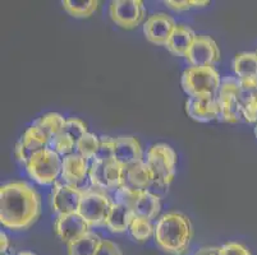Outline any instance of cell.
<instances>
[{"instance_id":"d6a6232c","label":"cell","mask_w":257,"mask_h":255,"mask_svg":"<svg viewBox=\"0 0 257 255\" xmlns=\"http://www.w3.org/2000/svg\"><path fill=\"white\" fill-rule=\"evenodd\" d=\"M218 255H251V251L239 242H228L219 247Z\"/></svg>"},{"instance_id":"ee69618b","label":"cell","mask_w":257,"mask_h":255,"mask_svg":"<svg viewBox=\"0 0 257 255\" xmlns=\"http://www.w3.org/2000/svg\"><path fill=\"white\" fill-rule=\"evenodd\" d=\"M256 55H257V51H256Z\"/></svg>"},{"instance_id":"9c48e42d","label":"cell","mask_w":257,"mask_h":255,"mask_svg":"<svg viewBox=\"0 0 257 255\" xmlns=\"http://www.w3.org/2000/svg\"><path fill=\"white\" fill-rule=\"evenodd\" d=\"M83 193L85 190L78 186L68 185V184L58 180L54 184V189L51 191V209L57 213V216L78 213Z\"/></svg>"},{"instance_id":"6da1fadb","label":"cell","mask_w":257,"mask_h":255,"mask_svg":"<svg viewBox=\"0 0 257 255\" xmlns=\"http://www.w3.org/2000/svg\"><path fill=\"white\" fill-rule=\"evenodd\" d=\"M41 213V199L34 186L25 181H13L0 188V222L13 231H25L34 226Z\"/></svg>"},{"instance_id":"9a60e30c","label":"cell","mask_w":257,"mask_h":255,"mask_svg":"<svg viewBox=\"0 0 257 255\" xmlns=\"http://www.w3.org/2000/svg\"><path fill=\"white\" fill-rule=\"evenodd\" d=\"M114 160L124 167L142 162L144 154H142V147L139 139L132 135H120L115 138Z\"/></svg>"},{"instance_id":"5b68a950","label":"cell","mask_w":257,"mask_h":255,"mask_svg":"<svg viewBox=\"0 0 257 255\" xmlns=\"http://www.w3.org/2000/svg\"><path fill=\"white\" fill-rule=\"evenodd\" d=\"M240 82L237 77H226L221 79L216 102L219 107L218 120L223 123H239L243 120L242 107H240L238 97H239Z\"/></svg>"},{"instance_id":"8992f818","label":"cell","mask_w":257,"mask_h":255,"mask_svg":"<svg viewBox=\"0 0 257 255\" xmlns=\"http://www.w3.org/2000/svg\"><path fill=\"white\" fill-rule=\"evenodd\" d=\"M145 162L153 172L154 179L170 185L175 175L177 154L169 144L158 143L151 146Z\"/></svg>"},{"instance_id":"1f68e13d","label":"cell","mask_w":257,"mask_h":255,"mask_svg":"<svg viewBox=\"0 0 257 255\" xmlns=\"http://www.w3.org/2000/svg\"><path fill=\"white\" fill-rule=\"evenodd\" d=\"M63 132L65 134H68L72 139L74 140V143H78V140L83 137L87 132V126L86 124L83 123L81 119L77 118H69L65 119V124H64V129Z\"/></svg>"},{"instance_id":"f1b7e54d","label":"cell","mask_w":257,"mask_h":255,"mask_svg":"<svg viewBox=\"0 0 257 255\" xmlns=\"http://www.w3.org/2000/svg\"><path fill=\"white\" fill-rule=\"evenodd\" d=\"M48 148L53 149L54 152H57L60 157H65L68 154L74 153V148H76V143L74 140L69 137L68 134H65L64 132L59 133L58 135H55L54 138H51L50 142H49Z\"/></svg>"},{"instance_id":"7402d4cb","label":"cell","mask_w":257,"mask_h":255,"mask_svg":"<svg viewBox=\"0 0 257 255\" xmlns=\"http://www.w3.org/2000/svg\"><path fill=\"white\" fill-rule=\"evenodd\" d=\"M101 241L102 238L99 235L88 231L82 237L67 245L68 255H95Z\"/></svg>"},{"instance_id":"d6986e66","label":"cell","mask_w":257,"mask_h":255,"mask_svg":"<svg viewBox=\"0 0 257 255\" xmlns=\"http://www.w3.org/2000/svg\"><path fill=\"white\" fill-rule=\"evenodd\" d=\"M153 180V172H151V170L149 168V166L146 165L145 161L125 167L124 184L131 186V188L145 191L149 188Z\"/></svg>"},{"instance_id":"83f0119b","label":"cell","mask_w":257,"mask_h":255,"mask_svg":"<svg viewBox=\"0 0 257 255\" xmlns=\"http://www.w3.org/2000/svg\"><path fill=\"white\" fill-rule=\"evenodd\" d=\"M100 144V137L93 133H86L76 146V151L79 156H82L87 161H92L96 156L97 148Z\"/></svg>"},{"instance_id":"74e56055","label":"cell","mask_w":257,"mask_h":255,"mask_svg":"<svg viewBox=\"0 0 257 255\" xmlns=\"http://www.w3.org/2000/svg\"><path fill=\"white\" fill-rule=\"evenodd\" d=\"M218 250L219 247H202L195 255H218Z\"/></svg>"},{"instance_id":"8d00e7d4","label":"cell","mask_w":257,"mask_h":255,"mask_svg":"<svg viewBox=\"0 0 257 255\" xmlns=\"http://www.w3.org/2000/svg\"><path fill=\"white\" fill-rule=\"evenodd\" d=\"M9 247V238L8 236L6 235V232H0V250H2V255L7 254Z\"/></svg>"},{"instance_id":"8fae6325","label":"cell","mask_w":257,"mask_h":255,"mask_svg":"<svg viewBox=\"0 0 257 255\" xmlns=\"http://www.w3.org/2000/svg\"><path fill=\"white\" fill-rule=\"evenodd\" d=\"M177 23L167 13H155L147 18L144 25V34L146 39L155 45L167 46Z\"/></svg>"},{"instance_id":"ab89813d","label":"cell","mask_w":257,"mask_h":255,"mask_svg":"<svg viewBox=\"0 0 257 255\" xmlns=\"http://www.w3.org/2000/svg\"><path fill=\"white\" fill-rule=\"evenodd\" d=\"M17 255H36V254H34V252H31V251H21V252H18Z\"/></svg>"},{"instance_id":"f35d334b","label":"cell","mask_w":257,"mask_h":255,"mask_svg":"<svg viewBox=\"0 0 257 255\" xmlns=\"http://www.w3.org/2000/svg\"><path fill=\"white\" fill-rule=\"evenodd\" d=\"M209 0H202V2H200V0H191V7L192 8H201V7L209 6Z\"/></svg>"},{"instance_id":"e575fe53","label":"cell","mask_w":257,"mask_h":255,"mask_svg":"<svg viewBox=\"0 0 257 255\" xmlns=\"http://www.w3.org/2000/svg\"><path fill=\"white\" fill-rule=\"evenodd\" d=\"M95 255H123L120 249L115 242L110 241V240H104L102 238L101 244H100L99 249H97Z\"/></svg>"},{"instance_id":"484cf974","label":"cell","mask_w":257,"mask_h":255,"mask_svg":"<svg viewBox=\"0 0 257 255\" xmlns=\"http://www.w3.org/2000/svg\"><path fill=\"white\" fill-rule=\"evenodd\" d=\"M141 190H136V189L131 188L128 185H121L120 188H118L116 190L113 191V195H111V199L113 203L115 204L124 205V207L130 208V209H135L136 207L137 200L140 199L141 196Z\"/></svg>"},{"instance_id":"5bb4252c","label":"cell","mask_w":257,"mask_h":255,"mask_svg":"<svg viewBox=\"0 0 257 255\" xmlns=\"http://www.w3.org/2000/svg\"><path fill=\"white\" fill-rule=\"evenodd\" d=\"M88 171H90V161L79 156L77 152L63 157L60 179L65 184L81 188L82 182L88 179Z\"/></svg>"},{"instance_id":"d590c367","label":"cell","mask_w":257,"mask_h":255,"mask_svg":"<svg viewBox=\"0 0 257 255\" xmlns=\"http://www.w3.org/2000/svg\"><path fill=\"white\" fill-rule=\"evenodd\" d=\"M165 4L168 6V8L173 9L175 12H183L192 8L191 7V0H167Z\"/></svg>"},{"instance_id":"44dd1931","label":"cell","mask_w":257,"mask_h":255,"mask_svg":"<svg viewBox=\"0 0 257 255\" xmlns=\"http://www.w3.org/2000/svg\"><path fill=\"white\" fill-rule=\"evenodd\" d=\"M160 200L161 199H159L158 196L147 193V191H142L140 199L136 203V207L133 209V213H135L136 217H141V218L153 221L160 213Z\"/></svg>"},{"instance_id":"7a4b0ae2","label":"cell","mask_w":257,"mask_h":255,"mask_svg":"<svg viewBox=\"0 0 257 255\" xmlns=\"http://www.w3.org/2000/svg\"><path fill=\"white\" fill-rule=\"evenodd\" d=\"M155 242L163 251L172 255H184L192 238V224L188 217L179 212L161 216L155 226Z\"/></svg>"},{"instance_id":"ffe728a7","label":"cell","mask_w":257,"mask_h":255,"mask_svg":"<svg viewBox=\"0 0 257 255\" xmlns=\"http://www.w3.org/2000/svg\"><path fill=\"white\" fill-rule=\"evenodd\" d=\"M233 69L237 78L242 82L257 81L256 53H240L233 60Z\"/></svg>"},{"instance_id":"2e32d148","label":"cell","mask_w":257,"mask_h":255,"mask_svg":"<svg viewBox=\"0 0 257 255\" xmlns=\"http://www.w3.org/2000/svg\"><path fill=\"white\" fill-rule=\"evenodd\" d=\"M186 111L193 120L200 123H209V121L218 119L219 107L216 100H196L188 98L186 102Z\"/></svg>"},{"instance_id":"4fadbf2b","label":"cell","mask_w":257,"mask_h":255,"mask_svg":"<svg viewBox=\"0 0 257 255\" xmlns=\"http://www.w3.org/2000/svg\"><path fill=\"white\" fill-rule=\"evenodd\" d=\"M49 139L41 130L32 124L29 129L23 133L15 148L16 158L23 165H27L30 158L41 149L48 148Z\"/></svg>"},{"instance_id":"ac0fdd59","label":"cell","mask_w":257,"mask_h":255,"mask_svg":"<svg viewBox=\"0 0 257 255\" xmlns=\"http://www.w3.org/2000/svg\"><path fill=\"white\" fill-rule=\"evenodd\" d=\"M135 217L136 216L132 209L124 207V205L113 203L109 213H107L105 226L114 233L125 232L130 230V226Z\"/></svg>"},{"instance_id":"b9f144b4","label":"cell","mask_w":257,"mask_h":255,"mask_svg":"<svg viewBox=\"0 0 257 255\" xmlns=\"http://www.w3.org/2000/svg\"><path fill=\"white\" fill-rule=\"evenodd\" d=\"M4 255H9V254H4Z\"/></svg>"},{"instance_id":"7bdbcfd3","label":"cell","mask_w":257,"mask_h":255,"mask_svg":"<svg viewBox=\"0 0 257 255\" xmlns=\"http://www.w3.org/2000/svg\"><path fill=\"white\" fill-rule=\"evenodd\" d=\"M256 102H257V98H256Z\"/></svg>"},{"instance_id":"60d3db41","label":"cell","mask_w":257,"mask_h":255,"mask_svg":"<svg viewBox=\"0 0 257 255\" xmlns=\"http://www.w3.org/2000/svg\"><path fill=\"white\" fill-rule=\"evenodd\" d=\"M254 135H256V138H257V124H256V126H254Z\"/></svg>"},{"instance_id":"7c38bea8","label":"cell","mask_w":257,"mask_h":255,"mask_svg":"<svg viewBox=\"0 0 257 255\" xmlns=\"http://www.w3.org/2000/svg\"><path fill=\"white\" fill-rule=\"evenodd\" d=\"M90 226L79 213L57 216L54 231L64 244H71L90 231Z\"/></svg>"},{"instance_id":"cb8c5ba5","label":"cell","mask_w":257,"mask_h":255,"mask_svg":"<svg viewBox=\"0 0 257 255\" xmlns=\"http://www.w3.org/2000/svg\"><path fill=\"white\" fill-rule=\"evenodd\" d=\"M63 8L74 18L91 17L99 8L97 0H63Z\"/></svg>"},{"instance_id":"603a6c76","label":"cell","mask_w":257,"mask_h":255,"mask_svg":"<svg viewBox=\"0 0 257 255\" xmlns=\"http://www.w3.org/2000/svg\"><path fill=\"white\" fill-rule=\"evenodd\" d=\"M64 124L65 119L63 118L60 114H57V112H49V114H45L41 118L37 119L34 123L35 126H37L44 134L48 137L49 142H50L51 138H54L55 135H58L59 133L63 132L64 129Z\"/></svg>"},{"instance_id":"e0dca14e","label":"cell","mask_w":257,"mask_h":255,"mask_svg":"<svg viewBox=\"0 0 257 255\" xmlns=\"http://www.w3.org/2000/svg\"><path fill=\"white\" fill-rule=\"evenodd\" d=\"M197 35L188 27L184 25H178L173 31L172 36H170L169 41H168L165 48L170 51L172 54L177 56H183L186 58L188 54L189 49L192 46L193 41H195Z\"/></svg>"},{"instance_id":"4dcf8cb0","label":"cell","mask_w":257,"mask_h":255,"mask_svg":"<svg viewBox=\"0 0 257 255\" xmlns=\"http://www.w3.org/2000/svg\"><path fill=\"white\" fill-rule=\"evenodd\" d=\"M114 149H115V138H111L109 135H101L99 148H97L96 156L93 160L101 161V162H109V161L114 160Z\"/></svg>"},{"instance_id":"52a82bcc","label":"cell","mask_w":257,"mask_h":255,"mask_svg":"<svg viewBox=\"0 0 257 255\" xmlns=\"http://www.w3.org/2000/svg\"><path fill=\"white\" fill-rule=\"evenodd\" d=\"M113 205V199L106 191L85 190L78 213L83 217L90 227L105 226L107 213Z\"/></svg>"},{"instance_id":"f546056e","label":"cell","mask_w":257,"mask_h":255,"mask_svg":"<svg viewBox=\"0 0 257 255\" xmlns=\"http://www.w3.org/2000/svg\"><path fill=\"white\" fill-rule=\"evenodd\" d=\"M105 163L101 161L92 160L90 162V171H88V180L91 185L100 191H107L106 179H105Z\"/></svg>"},{"instance_id":"3957f363","label":"cell","mask_w":257,"mask_h":255,"mask_svg":"<svg viewBox=\"0 0 257 255\" xmlns=\"http://www.w3.org/2000/svg\"><path fill=\"white\" fill-rule=\"evenodd\" d=\"M221 78L214 67H191L182 74V88L196 100H216Z\"/></svg>"},{"instance_id":"836d02e7","label":"cell","mask_w":257,"mask_h":255,"mask_svg":"<svg viewBox=\"0 0 257 255\" xmlns=\"http://www.w3.org/2000/svg\"><path fill=\"white\" fill-rule=\"evenodd\" d=\"M168 188H169L168 184H164V182H161L159 181V180L154 179L153 181H151L150 185H149V188H147L145 191L158 196L159 199H163V198L168 194Z\"/></svg>"},{"instance_id":"277c9868","label":"cell","mask_w":257,"mask_h":255,"mask_svg":"<svg viewBox=\"0 0 257 255\" xmlns=\"http://www.w3.org/2000/svg\"><path fill=\"white\" fill-rule=\"evenodd\" d=\"M62 160L53 149H41L30 158L26 170L29 176L40 185H53L62 174Z\"/></svg>"},{"instance_id":"ba28073f","label":"cell","mask_w":257,"mask_h":255,"mask_svg":"<svg viewBox=\"0 0 257 255\" xmlns=\"http://www.w3.org/2000/svg\"><path fill=\"white\" fill-rule=\"evenodd\" d=\"M109 14L116 26L133 30L144 22L146 11L141 0H114L109 7Z\"/></svg>"},{"instance_id":"4316f807","label":"cell","mask_w":257,"mask_h":255,"mask_svg":"<svg viewBox=\"0 0 257 255\" xmlns=\"http://www.w3.org/2000/svg\"><path fill=\"white\" fill-rule=\"evenodd\" d=\"M130 235L133 240L139 242H144L151 237L155 233V227L153 226L151 221L141 218V217H135L130 226Z\"/></svg>"},{"instance_id":"d4e9b609","label":"cell","mask_w":257,"mask_h":255,"mask_svg":"<svg viewBox=\"0 0 257 255\" xmlns=\"http://www.w3.org/2000/svg\"><path fill=\"white\" fill-rule=\"evenodd\" d=\"M125 177V167L116 162L115 160H111L105 163V179H106L107 191H114L121 185H124Z\"/></svg>"},{"instance_id":"30bf717a","label":"cell","mask_w":257,"mask_h":255,"mask_svg":"<svg viewBox=\"0 0 257 255\" xmlns=\"http://www.w3.org/2000/svg\"><path fill=\"white\" fill-rule=\"evenodd\" d=\"M220 58L218 44L210 36L197 35L192 46L187 54L186 59L192 67H212Z\"/></svg>"}]
</instances>
